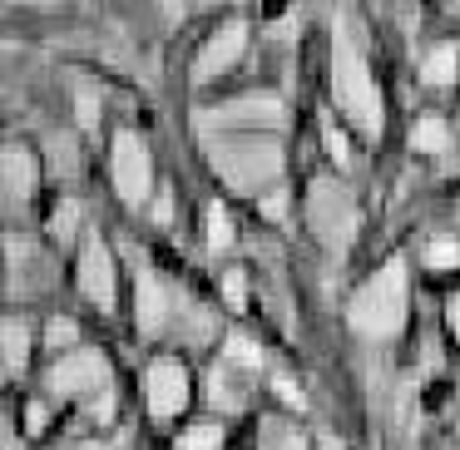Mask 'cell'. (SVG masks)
<instances>
[{
    "label": "cell",
    "instance_id": "6da1fadb",
    "mask_svg": "<svg viewBox=\"0 0 460 450\" xmlns=\"http://www.w3.org/2000/svg\"><path fill=\"white\" fill-rule=\"evenodd\" d=\"M401 317H406V268L386 262L351 302V327L361 337H391L401 327Z\"/></svg>",
    "mask_w": 460,
    "mask_h": 450
},
{
    "label": "cell",
    "instance_id": "7a4b0ae2",
    "mask_svg": "<svg viewBox=\"0 0 460 450\" xmlns=\"http://www.w3.org/2000/svg\"><path fill=\"white\" fill-rule=\"evenodd\" d=\"M337 100L361 129L371 134L381 129V104H376V90H371V75L357 60V50H347V45H337Z\"/></svg>",
    "mask_w": 460,
    "mask_h": 450
},
{
    "label": "cell",
    "instance_id": "3957f363",
    "mask_svg": "<svg viewBox=\"0 0 460 450\" xmlns=\"http://www.w3.org/2000/svg\"><path fill=\"white\" fill-rule=\"evenodd\" d=\"M183 401H189V376H183L179 361H154L149 366V406L154 416H173V410H183Z\"/></svg>",
    "mask_w": 460,
    "mask_h": 450
},
{
    "label": "cell",
    "instance_id": "277c9868",
    "mask_svg": "<svg viewBox=\"0 0 460 450\" xmlns=\"http://www.w3.org/2000/svg\"><path fill=\"white\" fill-rule=\"evenodd\" d=\"M114 169H119V193L129 203H139L144 189H149V154L139 149V139L124 134V139L114 144Z\"/></svg>",
    "mask_w": 460,
    "mask_h": 450
},
{
    "label": "cell",
    "instance_id": "5b68a950",
    "mask_svg": "<svg viewBox=\"0 0 460 450\" xmlns=\"http://www.w3.org/2000/svg\"><path fill=\"white\" fill-rule=\"evenodd\" d=\"M243 40H248V31H243L238 21L228 25V31H218L208 40V50H203V65H199V75L208 80V75H218V70H228L233 60H238V50H243Z\"/></svg>",
    "mask_w": 460,
    "mask_h": 450
},
{
    "label": "cell",
    "instance_id": "8992f818",
    "mask_svg": "<svg viewBox=\"0 0 460 450\" xmlns=\"http://www.w3.org/2000/svg\"><path fill=\"white\" fill-rule=\"evenodd\" d=\"M100 366H104V361L84 351V357L70 361V366L55 371V386H60V391H80V386H90V381H100Z\"/></svg>",
    "mask_w": 460,
    "mask_h": 450
},
{
    "label": "cell",
    "instance_id": "52a82bcc",
    "mask_svg": "<svg viewBox=\"0 0 460 450\" xmlns=\"http://www.w3.org/2000/svg\"><path fill=\"white\" fill-rule=\"evenodd\" d=\"M84 287L94 302H110V262L100 258V248H90V258H84Z\"/></svg>",
    "mask_w": 460,
    "mask_h": 450
},
{
    "label": "cell",
    "instance_id": "ba28073f",
    "mask_svg": "<svg viewBox=\"0 0 460 450\" xmlns=\"http://www.w3.org/2000/svg\"><path fill=\"white\" fill-rule=\"evenodd\" d=\"M420 80H426V84H450V80H456V50H450V45L430 50V60L420 65Z\"/></svg>",
    "mask_w": 460,
    "mask_h": 450
},
{
    "label": "cell",
    "instance_id": "9c48e42d",
    "mask_svg": "<svg viewBox=\"0 0 460 450\" xmlns=\"http://www.w3.org/2000/svg\"><path fill=\"white\" fill-rule=\"evenodd\" d=\"M411 144H416L420 154H440L450 144V134H446V124H440V119H420L416 134H411Z\"/></svg>",
    "mask_w": 460,
    "mask_h": 450
},
{
    "label": "cell",
    "instance_id": "30bf717a",
    "mask_svg": "<svg viewBox=\"0 0 460 450\" xmlns=\"http://www.w3.org/2000/svg\"><path fill=\"white\" fill-rule=\"evenodd\" d=\"M223 446V430L218 426H193L189 436L179 440V450H218Z\"/></svg>",
    "mask_w": 460,
    "mask_h": 450
},
{
    "label": "cell",
    "instance_id": "8fae6325",
    "mask_svg": "<svg viewBox=\"0 0 460 450\" xmlns=\"http://www.w3.org/2000/svg\"><path fill=\"white\" fill-rule=\"evenodd\" d=\"M426 262H430V268H456V262H460V243H450V238H440V243H430V252H426Z\"/></svg>",
    "mask_w": 460,
    "mask_h": 450
},
{
    "label": "cell",
    "instance_id": "7c38bea8",
    "mask_svg": "<svg viewBox=\"0 0 460 450\" xmlns=\"http://www.w3.org/2000/svg\"><path fill=\"white\" fill-rule=\"evenodd\" d=\"M272 440H278V446H268V450H302V440L292 436V430H282V426H272Z\"/></svg>",
    "mask_w": 460,
    "mask_h": 450
},
{
    "label": "cell",
    "instance_id": "4fadbf2b",
    "mask_svg": "<svg viewBox=\"0 0 460 450\" xmlns=\"http://www.w3.org/2000/svg\"><path fill=\"white\" fill-rule=\"evenodd\" d=\"M228 238H233L228 218H223V208H213V243H228Z\"/></svg>",
    "mask_w": 460,
    "mask_h": 450
},
{
    "label": "cell",
    "instance_id": "5bb4252c",
    "mask_svg": "<svg viewBox=\"0 0 460 450\" xmlns=\"http://www.w3.org/2000/svg\"><path fill=\"white\" fill-rule=\"evenodd\" d=\"M228 302H233V307L243 302V278H228Z\"/></svg>",
    "mask_w": 460,
    "mask_h": 450
},
{
    "label": "cell",
    "instance_id": "9a60e30c",
    "mask_svg": "<svg viewBox=\"0 0 460 450\" xmlns=\"http://www.w3.org/2000/svg\"><path fill=\"white\" fill-rule=\"evenodd\" d=\"M450 327H456V337H460V302L450 307Z\"/></svg>",
    "mask_w": 460,
    "mask_h": 450
},
{
    "label": "cell",
    "instance_id": "2e32d148",
    "mask_svg": "<svg viewBox=\"0 0 460 450\" xmlns=\"http://www.w3.org/2000/svg\"><path fill=\"white\" fill-rule=\"evenodd\" d=\"M84 450H104V446H84Z\"/></svg>",
    "mask_w": 460,
    "mask_h": 450
}]
</instances>
